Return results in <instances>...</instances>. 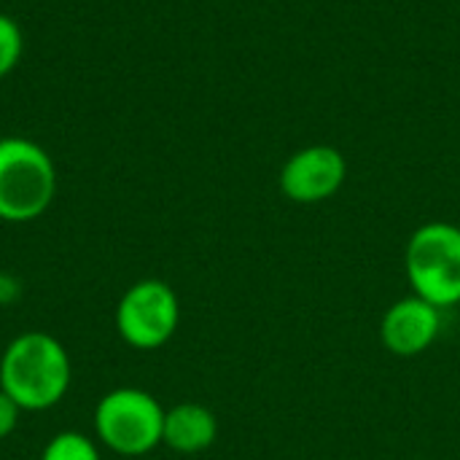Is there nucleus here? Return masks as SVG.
Masks as SVG:
<instances>
[{"label": "nucleus", "instance_id": "f257e3e1", "mask_svg": "<svg viewBox=\"0 0 460 460\" xmlns=\"http://www.w3.org/2000/svg\"><path fill=\"white\" fill-rule=\"evenodd\" d=\"M70 383V356L49 332H22L0 356V391H5L22 412L57 407L67 396Z\"/></svg>", "mask_w": 460, "mask_h": 460}, {"label": "nucleus", "instance_id": "f03ea898", "mask_svg": "<svg viewBox=\"0 0 460 460\" xmlns=\"http://www.w3.org/2000/svg\"><path fill=\"white\" fill-rule=\"evenodd\" d=\"M57 197V167L49 151L30 137H0V221L30 224Z\"/></svg>", "mask_w": 460, "mask_h": 460}, {"label": "nucleus", "instance_id": "7ed1b4c3", "mask_svg": "<svg viewBox=\"0 0 460 460\" xmlns=\"http://www.w3.org/2000/svg\"><path fill=\"white\" fill-rule=\"evenodd\" d=\"M164 412L156 396L143 388H113L94 407V439L124 458L148 456L162 445Z\"/></svg>", "mask_w": 460, "mask_h": 460}, {"label": "nucleus", "instance_id": "20e7f679", "mask_svg": "<svg viewBox=\"0 0 460 460\" xmlns=\"http://www.w3.org/2000/svg\"><path fill=\"white\" fill-rule=\"evenodd\" d=\"M404 267L415 296L445 310L460 305V226L431 221L412 232Z\"/></svg>", "mask_w": 460, "mask_h": 460}, {"label": "nucleus", "instance_id": "39448f33", "mask_svg": "<svg viewBox=\"0 0 460 460\" xmlns=\"http://www.w3.org/2000/svg\"><path fill=\"white\" fill-rule=\"evenodd\" d=\"M116 332L135 350H156L172 340L181 323V302L170 283L146 278L132 283L116 305Z\"/></svg>", "mask_w": 460, "mask_h": 460}, {"label": "nucleus", "instance_id": "423d86ee", "mask_svg": "<svg viewBox=\"0 0 460 460\" xmlns=\"http://www.w3.org/2000/svg\"><path fill=\"white\" fill-rule=\"evenodd\" d=\"M348 178V162L334 146H307L288 156L280 170V191L296 205H315L334 197Z\"/></svg>", "mask_w": 460, "mask_h": 460}, {"label": "nucleus", "instance_id": "0eeeda50", "mask_svg": "<svg viewBox=\"0 0 460 460\" xmlns=\"http://www.w3.org/2000/svg\"><path fill=\"white\" fill-rule=\"evenodd\" d=\"M442 310L420 296H407L388 307L383 315L380 337L388 353L399 358H415L426 353L442 329Z\"/></svg>", "mask_w": 460, "mask_h": 460}, {"label": "nucleus", "instance_id": "6e6552de", "mask_svg": "<svg viewBox=\"0 0 460 460\" xmlns=\"http://www.w3.org/2000/svg\"><path fill=\"white\" fill-rule=\"evenodd\" d=\"M216 437H218V420L202 404L183 402L164 412L162 445H167L175 453H183V456L202 453L216 442Z\"/></svg>", "mask_w": 460, "mask_h": 460}, {"label": "nucleus", "instance_id": "1a4fd4ad", "mask_svg": "<svg viewBox=\"0 0 460 460\" xmlns=\"http://www.w3.org/2000/svg\"><path fill=\"white\" fill-rule=\"evenodd\" d=\"M40 460H102V456L97 439L81 431H59L46 442Z\"/></svg>", "mask_w": 460, "mask_h": 460}, {"label": "nucleus", "instance_id": "9d476101", "mask_svg": "<svg viewBox=\"0 0 460 460\" xmlns=\"http://www.w3.org/2000/svg\"><path fill=\"white\" fill-rule=\"evenodd\" d=\"M22 51H24V38L19 24L8 13H0V78H5L19 65Z\"/></svg>", "mask_w": 460, "mask_h": 460}, {"label": "nucleus", "instance_id": "9b49d317", "mask_svg": "<svg viewBox=\"0 0 460 460\" xmlns=\"http://www.w3.org/2000/svg\"><path fill=\"white\" fill-rule=\"evenodd\" d=\"M19 418H22L19 404H16L5 391H0V442H3V439H8V437L16 431Z\"/></svg>", "mask_w": 460, "mask_h": 460}, {"label": "nucleus", "instance_id": "f8f14e48", "mask_svg": "<svg viewBox=\"0 0 460 460\" xmlns=\"http://www.w3.org/2000/svg\"><path fill=\"white\" fill-rule=\"evenodd\" d=\"M19 296H22V286H19V280H16L13 275L0 272V305H3V307H5V305H13Z\"/></svg>", "mask_w": 460, "mask_h": 460}]
</instances>
